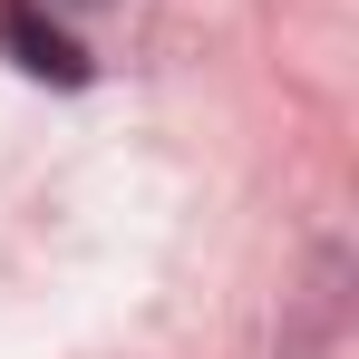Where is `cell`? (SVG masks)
<instances>
[{
	"instance_id": "cell-1",
	"label": "cell",
	"mask_w": 359,
	"mask_h": 359,
	"mask_svg": "<svg viewBox=\"0 0 359 359\" xmlns=\"http://www.w3.org/2000/svg\"><path fill=\"white\" fill-rule=\"evenodd\" d=\"M0 49H10L20 68H29V78H59V88H78V78H88V59L68 49V39L49 29V20H39V10H20V0L0 10Z\"/></svg>"
}]
</instances>
